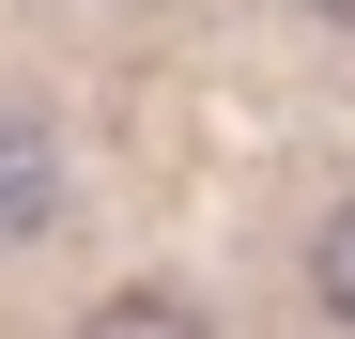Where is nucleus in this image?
Returning <instances> with one entry per match:
<instances>
[{"label":"nucleus","mask_w":355,"mask_h":339,"mask_svg":"<svg viewBox=\"0 0 355 339\" xmlns=\"http://www.w3.org/2000/svg\"><path fill=\"white\" fill-rule=\"evenodd\" d=\"M78 339H216V324H201L186 293H108V309H93Z\"/></svg>","instance_id":"obj_2"},{"label":"nucleus","mask_w":355,"mask_h":339,"mask_svg":"<svg viewBox=\"0 0 355 339\" xmlns=\"http://www.w3.org/2000/svg\"><path fill=\"white\" fill-rule=\"evenodd\" d=\"M46 216H62V139L31 108H0V247H31Z\"/></svg>","instance_id":"obj_1"},{"label":"nucleus","mask_w":355,"mask_h":339,"mask_svg":"<svg viewBox=\"0 0 355 339\" xmlns=\"http://www.w3.org/2000/svg\"><path fill=\"white\" fill-rule=\"evenodd\" d=\"M324 16H340V31H355V0H324Z\"/></svg>","instance_id":"obj_4"},{"label":"nucleus","mask_w":355,"mask_h":339,"mask_svg":"<svg viewBox=\"0 0 355 339\" xmlns=\"http://www.w3.org/2000/svg\"><path fill=\"white\" fill-rule=\"evenodd\" d=\"M309 293H324V309H340V324H355V201H340V216H324V247H309Z\"/></svg>","instance_id":"obj_3"}]
</instances>
